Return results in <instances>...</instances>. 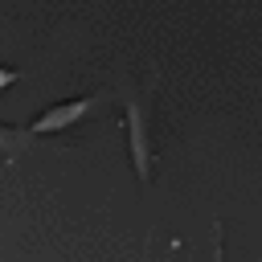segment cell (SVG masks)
I'll use <instances>...</instances> for the list:
<instances>
[{
    "label": "cell",
    "instance_id": "obj_2",
    "mask_svg": "<svg viewBox=\"0 0 262 262\" xmlns=\"http://www.w3.org/2000/svg\"><path fill=\"white\" fill-rule=\"evenodd\" d=\"M90 106H94V98H66V102H57V106L41 111V115L33 119V131H37V135L70 131L74 123H82V119H86V111H90Z\"/></svg>",
    "mask_w": 262,
    "mask_h": 262
},
{
    "label": "cell",
    "instance_id": "obj_5",
    "mask_svg": "<svg viewBox=\"0 0 262 262\" xmlns=\"http://www.w3.org/2000/svg\"><path fill=\"white\" fill-rule=\"evenodd\" d=\"M16 82V70H0V86H12Z\"/></svg>",
    "mask_w": 262,
    "mask_h": 262
},
{
    "label": "cell",
    "instance_id": "obj_4",
    "mask_svg": "<svg viewBox=\"0 0 262 262\" xmlns=\"http://www.w3.org/2000/svg\"><path fill=\"white\" fill-rule=\"evenodd\" d=\"M213 262H225V250H221V225L213 221Z\"/></svg>",
    "mask_w": 262,
    "mask_h": 262
},
{
    "label": "cell",
    "instance_id": "obj_3",
    "mask_svg": "<svg viewBox=\"0 0 262 262\" xmlns=\"http://www.w3.org/2000/svg\"><path fill=\"white\" fill-rule=\"evenodd\" d=\"M33 143H37L33 123H29V127L0 123V156H4V164H8V168H16V164H20V156H25V151H33Z\"/></svg>",
    "mask_w": 262,
    "mask_h": 262
},
{
    "label": "cell",
    "instance_id": "obj_1",
    "mask_svg": "<svg viewBox=\"0 0 262 262\" xmlns=\"http://www.w3.org/2000/svg\"><path fill=\"white\" fill-rule=\"evenodd\" d=\"M119 102H123L127 156H131L135 180H139V184H151V135H147V106H143L131 90H119Z\"/></svg>",
    "mask_w": 262,
    "mask_h": 262
}]
</instances>
